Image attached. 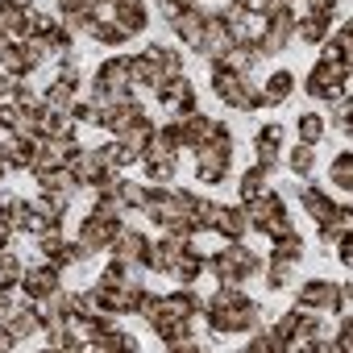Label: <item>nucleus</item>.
Returning <instances> with one entry per match:
<instances>
[{
    "mask_svg": "<svg viewBox=\"0 0 353 353\" xmlns=\"http://www.w3.org/2000/svg\"><path fill=\"white\" fill-rule=\"evenodd\" d=\"M200 316H204V328H212V332H250L262 324L258 303L245 299L237 287H225V283L200 303Z\"/></svg>",
    "mask_w": 353,
    "mask_h": 353,
    "instance_id": "1",
    "label": "nucleus"
},
{
    "mask_svg": "<svg viewBox=\"0 0 353 353\" xmlns=\"http://www.w3.org/2000/svg\"><path fill=\"white\" fill-rule=\"evenodd\" d=\"M258 270H262V258H258L245 241H229L221 254L204 258V274H212V279L225 283V287H237V283H245V279L258 274Z\"/></svg>",
    "mask_w": 353,
    "mask_h": 353,
    "instance_id": "2",
    "label": "nucleus"
},
{
    "mask_svg": "<svg viewBox=\"0 0 353 353\" xmlns=\"http://www.w3.org/2000/svg\"><path fill=\"white\" fill-rule=\"evenodd\" d=\"M212 92H216L225 104L241 108V112H254V108L270 104L266 92H262L254 79H245V75H237V71H229V67H221V63H212Z\"/></svg>",
    "mask_w": 353,
    "mask_h": 353,
    "instance_id": "3",
    "label": "nucleus"
},
{
    "mask_svg": "<svg viewBox=\"0 0 353 353\" xmlns=\"http://www.w3.org/2000/svg\"><path fill=\"white\" fill-rule=\"evenodd\" d=\"M245 216H250V229H258V233H266V237H279V233L295 229V225H291V212H287V204H283V196H274L270 188H266L258 200L245 204Z\"/></svg>",
    "mask_w": 353,
    "mask_h": 353,
    "instance_id": "4",
    "label": "nucleus"
},
{
    "mask_svg": "<svg viewBox=\"0 0 353 353\" xmlns=\"http://www.w3.org/2000/svg\"><path fill=\"white\" fill-rule=\"evenodd\" d=\"M303 88H307V96H316V100H341V96H349V63H328V59H320V63L307 71Z\"/></svg>",
    "mask_w": 353,
    "mask_h": 353,
    "instance_id": "5",
    "label": "nucleus"
},
{
    "mask_svg": "<svg viewBox=\"0 0 353 353\" xmlns=\"http://www.w3.org/2000/svg\"><path fill=\"white\" fill-rule=\"evenodd\" d=\"M125 229V221H104V216H88L83 225H79V237H75V245H79V254H83V262L88 258H96V254H104V250H112V241H117V233Z\"/></svg>",
    "mask_w": 353,
    "mask_h": 353,
    "instance_id": "6",
    "label": "nucleus"
},
{
    "mask_svg": "<svg viewBox=\"0 0 353 353\" xmlns=\"http://www.w3.org/2000/svg\"><path fill=\"white\" fill-rule=\"evenodd\" d=\"M154 96H158V104L170 108V121H179V117H188L196 108V88L188 83V75H166L154 88Z\"/></svg>",
    "mask_w": 353,
    "mask_h": 353,
    "instance_id": "7",
    "label": "nucleus"
},
{
    "mask_svg": "<svg viewBox=\"0 0 353 353\" xmlns=\"http://www.w3.org/2000/svg\"><path fill=\"white\" fill-rule=\"evenodd\" d=\"M274 328L287 336V345H295V341H299V345H307L312 336H320V332H324V324L316 320V312H307V307H299V303H295V307L274 324Z\"/></svg>",
    "mask_w": 353,
    "mask_h": 353,
    "instance_id": "8",
    "label": "nucleus"
},
{
    "mask_svg": "<svg viewBox=\"0 0 353 353\" xmlns=\"http://www.w3.org/2000/svg\"><path fill=\"white\" fill-rule=\"evenodd\" d=\"M229 150H216V145H200L196 150V179L200 183H208V188H216V183H225L229 179Z\"/></svg>",
    "mask_w": 353,
    "mask_h": 353,
    "instance_id": "9",
    "label": "nucleus"
},
{
    "mask_svg": "<svg viewBox=\"0 0 353 353\" xmlns=\"http://www.w3.org/2000/svg\"><path fill=\"white\" fill-rule=\"evenodd\" d=\"M229 46H233V38H229V30H225L221 13H208V17H204V30H200V38L192 42V50H196V54H208V59H221Z\"/></svg>",
    "mask_w": 353,
    "mask_h": 353,
    "instance_id": "10",
    "label": "nucleus"
},
{
    "mask_svg": "<svg viewBox=\"0 0 353 353\" xmlns=\"http://www.w3.org/2000/svg\"><path fill=\"white\" fill-rule=\"evenodd\" d=\"M112 258H121V262H129V266H141V270H145V262H150V237L125 225V229L117 233V241H112Z\"/></svg>",
    "mask_w": 353,
    "mask_h": 353,
    "instance_id": "11",
    "label": "nucleus"
},
{
    "mask_svg": "<svg viewBox=\"0 0 353 353\" xmlns=\"http://www.w3.org/2000/svg\"><path fill=\"white\" fill-rule=\"evenodd\" d=\"M59 287H63V270H59L54 262H42V266H34V270L21 274V291H26L30 299H46V295H54Z\"/></svg>",
    "mask_w": 353,
    "mask_h": 353,
    "instance_id": "12",
    "label": "nucleus"
},
{
    "mask_svg": "<svg viewBox=\"0 0 353 353\" xmlns=\"http://www.w3.org/2000/svg\"><path fill=\"white\" fill-rule=\"evenodd\" d=\"M30 174L38 179L42 192H63V196H75L79 192V179H75L71 166H34Z\"/></svg>",
    "mask_w": 353,
    "mask_h": 353,
    "instance_id": "13",
    "label": "nucleus"
},
{
    "mask_svg": "<svg viewBox=\"0 0 353 353\" xmlns=\"http://www.w3.org/2000/svg\"><path fill=\"white\" fill-rule=\"evenodd\" d=\"M96 88H108L112 96H129L133 92V75H129V59H108L96 71Z\"/></svg>",
    "mask_w": 353,
    "mask_h": 353,
    "instance_id": "14",
    "label": "nucleus"
},
{
    "mask_svg": "<svg viewBox=\"0 0 353 353\" xmlns=\"http://www.w3.org/2000/svg\"><path fill=\"white\" fill-rule=\"evenodd\" d=\"M212 229H216L221 237H229V241H241V237L250 233L245 204H221V208H216V221H212Z\"/></svg>",
    "mask_w": 353,
    "mask_h": 353,
    "instance_id": "15",
    "label": "nucleus"
},
{
    "mask_svg": "<svg viewBox=\"0 0 353 353\" xmlns=\"http://www.w3.org/2000/svg\"><path fill=\"white\" fill-rule=\"evenodd\" d=\"M299 307H307V312L336 307V283H328V279H307V283L299 287Z\"/></svg>",
    "mask_w": 353,
    "mask_h": 353,
    "instance_id": "16",
    "label": "nucleus"
},
{
    "mask_svg": "<svg viewBox=\"0 0 353 353\" xmlns=\"http://www.w3.org/2000/svg\"><path fill=\"white\" fill-rule=\"evenodd\" d=\"M254 150H258V166L274 170L279 166V154H283V129L279 125H262L258 137H254Z\"/></svg>",
    "mask_w": 353,
    "mask_h": 353,
    "instance_id": "17",
    "label": "nucleus"
},
{
    "mask_svg": "<svg viewBox=\"0 0 353 353\" xmlns=\"http://www.w3.org/2000/svg\"><path fill=\"white\" fill-rule=\"evenodd\" d=\"M108 17H112V21H117L129 38H137V34L145 30V21H150L141 0H121V5H112V13H108Z\"/></svg>",
    "mask_w": 353,
    "mask_h": 353,
    "instance_id": "18",
    "label": "nucleus"
},
{
    "mask_svg": "<svg viewBox=\"0 0 353 353\" xmlns=\"http://www.w3.org/2000/svg\"><path fill=\"white\" fill-rule=\"evenodd\" d=\"M179 133H183V150H200L208 141V133H212V121L200 108H192L188 117H179Z\"/></svg>",
    "mask_w": 353,
    "mask_h": 353,
    "instance_id": "19",
    "label": "nucleus"
},
{
    "mask_svg": "<svg viewBox=\"0 0 353 353\" xmlns=\"http://www.w3.org/2000/svg\"><path fill=\"white\" fill-rule=\"evenodd\" d=\"M299 200H303V212H307L316 225H332V221H336V204H332L324 192H316V188H299Z\"/></svg>",
    "mask_w": 353,
    "mask_h": 353,
    "instance_id": "20",
    "label": "nucleus"
},
{
    "mask_svg": "<svg viewBox=\"0 0 353 353\" xmlns=\"http://www.w3.org/2000/svg\"><path fill=\"white\" fill-rule=\"evenodd\" d=\"M5 324L13 328V336H17V341H21V336H42V332H46V324H42V316H38V307H34V303L13 307V316H9Z\"/></svg>",
    "mask_w": 353,
    "mask_h": 353,
    "instance_id": "21",
    "label": "nucleus"
},
{
    "mask_svg": "<svg viewBox=\"0 0 353 353\" xmlns=\"http://www.w3.org/2000/svg\"><path fill=\"white\" fill-rule=\"evenodd\" d=\"M204 5H192V9H183V13H174L170 17V34H179V38H188V46L200 38V30H204Z\"/></svg>",
    "mask_w": 353,
    "mask_h": 353,
    "instance_id": "22",
    "label": "nucleus"
},
{
    "mask_svg": "<svg viewBox=\"0 0 353 353\" xmlns=\"http://www.w3.org/2000/svg\"><path fill=\"white\" fill-rule=\"evenodd\" d=\"M274 245H270V262H299L303 258V237L295 233V229H287V233H279V237H270Z\"/></svg>",
    "mask_w": 353,
    "mask_h": 353,
    "instance_id": "23",
    "label": "nucleus"
},
{
    "mask_svg": "<svg viewBox=\"0 0 353 353\" xmlns=\"http://www.w3.org/2000/svg\"><path fill=\"white\" fill-rule=\"evenodd\" d=\"M266 183H270V170H266V166H250V170L241 174V183H237V200H241V204L258 200V196L266 192Z\"/></svg>",
    "mask_w": 353,
    "mask_h": 353,
    "instance_id": "24",
    "label": "nucleus"
},
{
    "mask_svg": "<svg viewBox=\"0 0 353 353\" xmlns=\"http://www.w3.org/2000/svg\"><path fill=\"white\" fill-rule=\"evenodd\" d=\"M34 208H38V216H42L46 225H63V216H67V208H71V196H63V192H42V200H38Z\"/></svg>",
    "mask_w": 353,
    "mask_h": 353,
    "instance_id": "25",
    "label": "nucleus"
},
{
    "mask_svg": "<svg viewBox=\"0 0 353 353\" xmlns=\"http://www.w3.org/2000/svg\"><path fill=\"white\" fill-rule=\"evenodd\" d=\"M88 349H100V353H137V341L129 332H121V328H104Z\"/></svg>",
    "mask_w": 353,
    "mask_h": 353,
    "instance_id": "26",
    "label": "nucleus"
},
{
    "mask_svg": "<svg viewBox=\"0 0 353 353\" xmlns=\"http://www.w3.org/2000/svg\"><path fill=\"white\" fill-rule=\"evenodd\" d=\"M145 54H150V63H154L162 75H183V54H179V50L154 42V46H145Z\"/></svg>",
    "mask_w": 353,
    "mask_h": 353,
    "instance_id": "27",
    "label": "nucleus"
},
{
    "mask_svg": "<svg viewBox=\"0 0 353 353\" xmlns=\"http://www.w3.org/2000/svg\"><path fill=\"white\" fill-rule=\"evenodd\" d=\"M200 303H204V299H200L192 287L174 291V295H166V312H170V316H179V320H192V316L200 312Z\"/></svg>",
    "mask_w": 353,
    "mask_h": 353,
    "instance_id": "28",
    "label": "nucleus"
},
{
    "mask_svg": "<svg viewBox=\"0 0 353 353\" xmlns=\"http://www.w3.org/2000/svg\"><path fill=\"white\" fill-rule=\"evenodd\" d=\"M328 26H332V21H324V17L299 13V21H295V38H303L307 46H320V42L328 38Z\"/></svg>",
    "mask_w": 353,
    "mask_h": 353,
    "instance_id": "29",
    "label": "nucleus"
},
{
    "mask_svg": "<svg viewBox=\"0 0 353 353\" xmlns=\"http://www.w3.org/2000/svg\"><path fill=\"white\" fill-rule=\"evenodd\" d=\"M88 34H92V38H96L100 46H121V42H129V34H125V30H121V26L112 21V17H96Z\"/></svg>",
    "mask_w": 353,
    "mask_h": 353,
    "instance_id": "30",
    "label": "nucleus"
},
{
    "mask_svg": "<svg viewBox=\"0 0 353 353\" xmlns=\"http://www.w3.org/2000/svg\"><path fill=\"white\" fill-rule=\"evenodd\" d=\"M262 92H266L270 104H283V100L295 92V75H291V71H270V79L262 83Z\"/></svg>",
    "mask_w": 353,
    "mask_h": 353,
    "instance_id": "31",
    "label": "nucleus"
},
{
    "mask_svg": "<svg viewBox=\"0 0 353 353\" xmlns=\"http://www.w3.org/2000/svg\"><path fill=\"white\" fill-rule=\"evenodd\" d=\"M0 71H9V75H26L30 79V59H26V50H21V42H9L5 50H0Z\"/></svg>",
    "mask_w": 353,
    "mask_h": 353,
    "instance_id": "32",
    "label": "nucleus"
},
{
    "mask_svg": "<svg viewBox=\"0 0 353 353\" xmlns=\"http://www.w3.org/2000/svg\"><path fill=\"white\" fill-rule=\"evenodd\" d=\"M34 241H38V254H42L46 262H54V258H59V250H63L71 237H63V229H59V225H46V229L34 237Z\"/></svg>",
    "mask_w": 353,
    "mask_h": 353,
    "instance_id": "33",
    "label": "nucleus"
},
{
    "mask_svg": "<svg viewBox=\"0 0 353 353\" xmlns=\"http://www.w3.org/2000/svg\"><path fill=\"white\" fill-rule=\"evenodd\" d=\"M287 166H291V174H299V179H307L312 174V166H316V145H307V141H299L291 154H287Z\"/></svg>",
    "mask_w": 353,
    "mask_h": 353,
    "instance_id": "34",
    "label": "nucleus"
},
{
    "mask_svg": "<svg viewBox=\"0 0 353 353\" xmlns=\"http://www.w3.org/2000/svg\"><path fill=\"white\" fill-rule=\"evenodd\" d=\"M71 42H75V34H71V30H63V26H54V30L46 34V54L63 63V59H71Z\"/></svg>",
    "mask_w": 353,
    "mask_h": 353,
    "instance_id": "35",
    "label": "nucleus"
},
{
    "mask_svg": "<svg viewBox=\"0 0 353 353\" xmlns=\"http://www.w3.org/2000/svg\"><path fill=\"white\" fill-rule=\"evenodd\" d=\"M71 100H75V88H71V83H63V79H54V83L46 88V96H42V104H46V108H54V112H67V108H71Z\"/></svg>",
    "mask_w": 353,
    "mask_h": 353,
    "instance_id": "36",
    "label": "nucleus"
},
{
    "mask_svg": "<svg viewBox=\"0 0 353 353\" xmlns=\"http://www.w3.org/2000/svg\"><path fill=\"white\" fill-rule=\"evenodd\" d=\"M150 137H154V125L145 121V112H141V117H137V121H133V125H129V129L121 133V141H125V145H129L133 154H141V145H145Z\"/></svg>",
    "mask_w": 353,
    "mask_h": 353,
    "instance_id": "37",
    "label": "nucleus"
},
{
    "mask_svg": "<svg viewBox=\"0 0 353 353\" xmlns=\"http://www.w3.org/2000/svg\"><path fill=\"white\" fill-rule=\"evenodd\" d=\"M100 158H104V162H108L112 170H121V166H129V162H137V154H133V150H129V145H125L121 137H112L108 145H100Z\"/></svg>",
    "mask_w": 353,
    "mask_h": 353,
    "instance_id": "38",
    "label": "nucleus"
},
{
    "mask_svg": "<svg viewBox=\"0 0 353 353\" xmlns=\"http://www.w3.org/2000/svg\"><path fill=\"white\" fill-rule=\"evenodd\" d=\"M328 174H332V183H336L341 192H353V154L341 150V154L332 158V170H328Z\"/></svg>",
    "mask_w": 353,
    "mask_h": 353,
    "instance_id": "39",
    "label": "nucleus"
},
{
    "mask_svg": "<svg viewBox=\"0 0 353 353\" xmlns=\"http://www.w3.org/2000/svg\"><path fill=\"white\" fill-rule=\"evenodd\" d=\"M21 274H26V266L17 262V254H9V250H0V287H21Z\"/></svg>",
    "mask_w": 353,
    "mask_h": 353,
    "instance_id": "40",
    "label": "nucleus"
},
{
    "mask_svg": "<svg viewBox=\"0 0 353 353\" xmlns=\"http://www.w3.org/2000/svg\"><path fill=\"white\" fill-rule=\"evenodd\" d=\"M112 196H117V200H121V208L129 212V208H141V200H145V188H141V183H133V179H117Z\"/></svg>",
    "mask_w": 353,
    "mask_h": 353,
    "instance_id": "41",
    "label": "nucleus"
},
{
    "mask_svg": "<svg viewBox=\"0 0 353 353\" xmlns=\"http://www.w3.org/2000/svg\"><path fill=\"white\" fill-rule=\"evenodd\" d=\"M50 30H54V21L46 13H38V9H30L26 21H21V38H46Z\"/></svg>",
    "mask_w": 353,
    "mask_h": 353,
    "instance_id": "42",
    "label": "nucleus"
},
{
    "mask_svg": "<svg viewBox=\"0 0 353 353\" xmlns=\"http://www.w3.org/2000/svg\"><path fill=\"white\" fill-rule=\"evenodd\" d=\"M92 212L104 216V221H125V208H121V200L112 192H96V208Z\"/></svg>",
    "mask_w": 353,
    "mask_h": 353,
    "instance_id": "43",
    "label": "nucleus"
},
{
    "mask_svg": "<svg viewBox=\"0 0 353 353\" xmlns=\"http://www.w3.org/2000/svg\"><path fill=\"white\" fill-rule=\"evenodd\" d=\"M320 137H324V121H320L316 112H303V117H299V141L316 145Z\"/></svg>",
    "mask_w": 353,
    "mask_h": 353,
    "instance_id": "44",
    "label": "nucleus"
},
{
    "mask_svg": "<svg viewBox=\"0 0 353 353\" xmlns=\"http://www.w3.org/2000/svg\"><path fill=\"white\" fill-rule=\"evenodd\" d=\"M291 270H295V262H270L266 287H270V291H283V287H291Z\"/></svg>",
    "mask_w": 353,
    "mask_h": 353,
    "instance_id": "45",
    "label": "nucleus"
},
{
    "mask_svg": "<svg viewBox=\"0 0 353 353\" xmlns=\"http://www.w3.org/2000/svg\"><path fill=\"white\" fill-rule=\"evenodd\" d=\"M295 5H299L303 13H312V17H324V21L336 17V0H295Z\"/></svg>",
    "mask_w": 353,
    "mask_h": 353,
    "instance_id": "46",
    "label": "nucleus"
},
{
    "mask_svg": "<svg viewBox=\"0 0 353 353\" xmlns=\"http://www.w3.org/2000/svg\"><path fill=\"white\" fill-rule=\"evenodd\" d=\"M332 104H336V112H332V129H336L341 137H349V108H353V100L341 96V100H332Z\"/></svg>",
    "mask_w": 353,
    "mask_h": 353,
    "instance_id": "47",
    "label": "nucleus"
},
{
    "mask_svg": "<svg viewBox=\"0 0 353 353\" xmlns=\"http://www.w3.org/2000/svg\"><path fill=\"white\" fill-rule=\"evenodd\" d=\"M328 42H332V46H336V50H341V54H345L349 63H353V26H349V21H341L336 38H328Z\"/></svg>",
    "mask_w": 353,
    "mask_h": 353,
    "instance_id": "48",
    "label": "nucleus"
},
{
    "mask_svg": "<svg viewBox=\"0 0 353 353\" xmlns=\"http://www.w3.org/2000/svg\"><path fill=\"white\" fill-rule=\"evenodd\" d=\"M174 166H179V162H158V166H145V174H150V179L154 183H174Z\"/></svg>",
    "mask_w": 353,
    "mask_h": 353,
    "instance_id": "49",
    "label": "nucleus"
},
{
    "mask_svg": "<svg viewBox=\"0 0 353 353\" xmlns=\"http://www.w3.org/2000/svg\"><path fill=\"white\" fill-rule=\"evenodd\" d=\"M237 9H241V13H250V17H270V13H274L270 0H237Z\"/></svg>",
    "mask_w": 353,
    "mask_h": 353,
    "instance_id": "50",
    "label": "nucleus"
},
{
    "mask_svg": "<svg viewBox=\"0 0 353 353\" xmlns=\"http://www.w3.org/2000/svg\"><path fill=\"white\" fill-rule=\"evenodd\" d=\"M166 349H174V353H200L204 345H200V341H192V332H188V336H174Z\"/></svg>",
    "mask_w": 353,
    "mask_h": 353,
    "instance_id": "51",
    "label": "nucleus"
},
{
    "mask_svg": "<svg viewBox=\"0 0 353 353\" xmlns=\"http://www.w3.org/2000/svg\"><path fill=\"white\" fill-rule=\"evenodd\" d=\"M192 5H196V0H158V9L166 13V21H170L174 13H183V9H192Z\"/></svg>",
    "mask_w": 353,
    "mask_h": 353,
    "instance_id": "52",
    "label": "nucleus"
},
{
    "mask_svg": "<svg viewBox=\"0 0 353 353\" xmlns=\"http://www.w3.org/2000/svg\"><path fill=\"white\" fill-rule=\"evenodd\" d=\"M17 345H21V341L13 336V328H9L5 320H0V353H5V349H17Z\"/></svg>",
    "mask_w": 353,
    "mask_h": 353,
    "instance_id": "53",
    "label": "nucleus"
},
{
    "mask_svg": "<svg viewBox=\"0 0 353 353\" xmlns=\"http://www.w3.org/2000/svg\"><path fill=\"white\" fill-rule=\"evenodd\" d=\"M336 254H341V266H349V262H353V245H349V237H341V241H336Z\"/></svg>",
    "mask_w": 353,
    "mask_h": 353,
    "instance_id": "54",
    "label": "nucleus"
},
{
    "mask_svg": "<svg viewBox=\"0 0 353 353\" xmlns=\"http://www.w3.org/2000/svg\"><path fill=\"white\" fill-rule=\"evenodd\" d=\"M5 5H13L17 13H30V9H34V0H5Z\"/></svg>",
    "mask_w": 353,
    "mask_h": 353,
    "instance_id": "55",
    "label": "nucleus"
},
{
    "mask_svg": "<svg viewBox=\"0 0 353 353\" xmlns=\"http://www.w3.org/2000/svg\"><path fill=\"white\" fill-rule=\"evenodd\" d=\"M5 46H9V38H5V34H0V50H5Z\"/></svg>",
    "mask_w": 353,
    "mask_h": 353,
    "instance_id": "56",
    "label": "nucleus"
},
{
    "mask_svg": "<svg viewBox=\"0 0 353 353\" xmlns=\"http://www.w3.org/2000/svg\"><path fill=\"white\" fill-rule=\"evenodd\" d=\"M0 108H5V104H0Z\"/></svg>",
    "mask_w": 353,
    "mask_h": 353,
    "instance_id": "57",
    "label": "nucleus"
}]
</instances>
